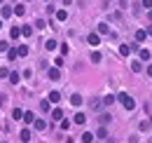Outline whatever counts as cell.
<instances>
[{
	"label": "cell",
	"mask_w": 152,
	"mask_h": 143,
	"mask_svg": "<svg viewBox=\"0 0 152 143\" xmlns=\"http://www.w3.org/2000/svg\"><path fill=\"white\" fill-rule=\"evenodd\" d=\"M31 33H33V28H31V26H23V28H21V35L31 38Z\"/></svg>",
	"instance_id": "obj_28"
},
{
	"label": "cell",
	"mask_w": 152,
	"mask_h": 143,
	"mask_svg": "<svg viewBox=\"0 0 152 143\" xmlns=\"http://www.w3.org/2000/svg\"><path fill=\"white\" fill-rule=\"evenodd\" d=\"M70 103H73V106H75V108H80V106H82V103H84V99H82L80 94H73V96H70Z\"/></svg>",
	"instance_id": "obj_4"
},
{
	"label": "cell",
	"mask_w": 152,
	"mask_h": 143,
	"mask_svg": "<svg viewBox=\"0 0 152 143\" xmlns=\"http://www.w3.org/2000/svg\"><path fill=\"white\" fill-rule=\"evenodd\" d=\"M0 28H2V21H0Z\"/></svg>",
	"instance_id": "obj_40"
},
{
	"label": "cell",
	"mask_w": 152,
	"mask_h": 143,
	"mask_svg": "<svg viewBox=\"0 0 152 143\" xmlns=\"http://www.w3.org/2000/svg\"><path fill=\"white\" fill-rule=\"evenodd\" d=\"M117 101H119L122 106L126 108V110H133V108H136V101H133V99L126 94V91H119V94H117Z\"/></svg>",
	"instance_id": "obj_1"
},
{
	"label": "cell",
	"mask_w": 152,
	"mask_h": 143,
	"mask_svg": "<svg viewBox=\"0 0 152 143\" xmlns=\"http://www.w3.org/2000/svg\"><path fill=\"white\" fill-rule=\"evenodd\" d=\"M131 71L133 73H140V71H143V63H140V61H133V63H131Z\"/></svg>",
	"instance_id": "obj_24"
},
{
	"label": "cell",
	"mask_w": 152,
	"mask_h": 143,
	"mask_svg": "<svg viewBox=\"0 0 152 143\" xmlns=\"http://www.w3.org/2000/svg\"><path fill=\"white\" fill-rule=\"evenodd\" d=\"M108 33H110L108 24H98V35H108Z\"/></svg>",
	"instance_id": "obj_12"
},
{
	"label": "cell",
	"mask_w": 152,
	"mask_h": 143,
	"mask_svg": "<svg viewBox=\"0 0 152 143\" xmlns=\"http://www.w3.org/2000/svg\"><path fill=\"white\" fill-rule=\"evenodd\" d=\"M7 77H10V85H19V73H17V71H12Z\"/></svg>",
	"instance_id": "obj_10"
},
{
	"label": "cell",
	"mask_w": 152,
	"mask_h": 143,
	"mask_svg": "<svg viewBox=\"0 0 152 143\" xmlns=\"http://www.w3.org/2000/svg\"><path fill=\"white\" fill-rule=\"evenodd\" d=\"M145 33H148V35H152V26H148V28H145Z\"/></svg>",
	"instance_id": "obj_37"
},
{
	"label": "cell",
	"mask_w": 152,
	"mask_h": 143,
	"mask_svg": "<svg viewBox=\"0 0 152 143\" xmlns=\"http://www.w3.org/2000/svg\"><path fill=\"white\" fill-rule=\"evenodd\" d=\"M113 103H115V96H113V94H108V96L103 99V106H113Z\"/></svg>",
	"instance_id": "obj_26"
},
{
	"label": "cell",
	"mask_w": 152,
	"mask_h": 143,
	"mask_svg": "<svg viewBox=\"0 0 152 143\" xmlns=\"http://www.w3.org/2000/svg\"><path fill=\"white\" fill-rule=\"evenodd\" d=\"M19 139H21V141H23V143H28V141H31V129H21Z\"/></svg>",
	"instance_id": "obj_9"
},
{
	"label": "cell",
	"mask_w": 152,
	"mask_h": 143,
	"mask_svg": "<svg viewBox=\"0 0 152 143\" xmlns=\"http://www.w3.org/2000/svg\"><path fill=\"white\" fill-rule=\"evenodd\" d=\"M91 61H94V63H98V61H101V52H94V54H91Z\"/></svg>",
	"instance_id": "obj_32"
},
{
	"label": "cell",
	"mask_w": 152,
	"mask_h": 143,
	"mask_svg": "<svg viewBox=\"0 0 152 143\" xmlns=\"http://www.w3.org/2000/svg\"><path fill=\"white\" fill-rule=\"evenodd\" d=\"M45 47H47L49 52H52V49H56V40H47V42H45Z\"/></svg>",
	"instance_id": "obj_27"
},
{
	"label": "cell",
	"mask_w": 152,
	"mask_h": 143,
	"mask_svg": "<svg viewBox=\"0 0 152 143\" xmlns=\"http://www.w3.org/2000/svg\"><path fill=\"white\" fill-rule=\"evenodd\" d=\"M47 101H49V103H58V101H61V94H58V91H49Z\"/></svg>",
	"instance_id": "obj_7"
},
{
	"label": "cell",
	"mask_w": 152,
	"mask_h": 143,
	"mask_svg": "<svg viewBox=\"0 0 152 143\" xmlns=\"http://www.w3.org/2000/svg\"><path fill=\"white\" fill-rule=\"evenodd\" d=\"M66 19H68V12H66V10H58L56 12V21H66Z\"/></svg>",
	"instance_id": "obj_19"
},
{
	"label": "cell",
	"mask_w": 152,
	"mask_h": 143,
	"mask_svg": "<svg viewBox=\"0 0 152 143\" xmlns=\"http://www.w3.org/2000/svg\"><path fill=\"white\" fill-rule=\"evenodd\" d=\"M40 108H42V110H45V113H49V110H52V106H49V101H47V99H45V101H42V103H40Z\"/></svg>",
	"instance_id": "obj_29"
},
{
	"label": "cell",
	"mask_w": 152,
	"mask_h": 143,
	"mask_svg": "<svg viewBox=\"0 0 152 143\" xmlns=\"http://www.w3.org/2000/svg\"><path fill=\"white\" fill-rule=\"evenodd\" d=\"M12 117H14V120H21V117H23V110H21V108H14V110H12Z\"/></svg>",
	"instance_id": "obj_23"
},
{
	"label": "cell",
	"mask_w": 152,
	"mask_h": 143,
	"mask_svg": "<svg viewBox=\"0 0 152 143\" xmlns=\"http://www.w3.org/2000/svg\"><path fill=\"white\" fill-rule=\"evenodd\" d=\"M150 129V122H140V131H148Z\"/></svg>",
	"instance_id": "obj_34"
},
{
	"label": "cell",
	"mask_w": 152,
	"mask_h": 143,
	"mask_svg": "<svg viewBox=\"0 0 152 143\" xmlns=\"http://www.w3.org/2000/svg\"><path fill=\"white\" fill-rule=\"evenodd\" d=\"M17 54H19V56H26V54H28V45H19V47H17Z\"/></svg>",
	"instance_id": "obj_20"
},
{
	"label": "cell",
	"mask_w": 152,
	"mask_h": 143,
	"mask_svg": "<svg viewBox=\"0 0 152 143\" xmlns=\"http://www.w3.org/2000/svg\"><path fill=\"white\" fill-rule=\"evenodd\" d=\"M148 19H150V21H152V10H150V12H148Z\"/></svg>",
	"instance_id": "obj_39"
},
{
	"label": "cell",
	"mask_w": 152,
	"mask_h": 143,
	"mask_svg": "<svg viewBox=\"0 0 152 143\" xmlns=\"http://www.w3.org/2000/svg\"><path fill=\"white\" fill-rule=\"evenodd\" d=\"M61 129L68 131V129H70V122H68V120H61Z\"/></svg>",
	"instance_id": "obj_31"
},
{
	"label": "cell",
	"mask_w": 152,
	"mask_h": 143,
	"mask_svg": "<svg viewBox=\"0 0 152 143\" xmlns=\"http://www.w3.org/2000/svg\"><path fill=\"white\" fill-rule=\"evenodd\" d=\"M84 122H87V115H84V113H77L75 115V125H84Z\"/></svg>",
	"instance_id": "obj_14"
},
{
	"label": "cell",
	"mask_w": 152,
	"mask_h": 143,
	"mask_svg": "<svg viewBox=\"0 0 152 143\" xmlns=\"http://www.w3.org/2000/svg\"><path fill=\"white\" fill-rule=\"evenodd\" d=\"M7 75H10V68H5V66H2V68H0V77H7Z\"/></svg>",
	"instance_id": "obj_33"
},
{
	"label": "cell",
	"mask_w": 152,
	"mask_h": 143,
	"mask_svg": "<svg viewBox=\"0 0 152 143\" xmlns=\"http://www.w3.org/2000/svg\"><path fill=\"white\" fill-rule=\"evenodd\" d=\"M119 54H122V56H129V54H131V47H129V45H119Z\"/></svg>",
	"instance_id": "obj_16"
},
{
	"label": "cell",
	"mask_w": 152,
	"mask_h": 143,
	"mask_svg": "<svg viewBox=\"0 0 152 143\" xmlns=\"http://www.w3.org/2000/svg\"><path fill=\"white\" fill-rule=\"evenodd\" d=\"M110 120H113V117H110V115H108V113H105V115H101V125H103V127L108 125V122H110Z\"/></svg>",
	"instance_id": "obj_30"
},
{
	"label": "cell",
	"mask_w": 152,
	"mask_h": 143,
	"mask_svg": "<svg viewBox=\"0 0 152 143\" xmlns=\"http://www.w3.org/2000/svg\"><path fill=\"white\" fill-rule=\"evenodd\" d=\"M7 49H10V45L7 42H0V52H7Z\"/></svg>",
	"instance_id": "obj_36"
},
{
	"label": "cell",
	"mask_w": 152,
	"mask_h": 143,
	"mask_svg": "<svg viewBox=\"0 0 152 143\" xmlns=\"http://www.w3.org/2000/svg\"><path fill=\"white\" fill-rule=\"evenodd\" d=\"M94 139H96V136L91 134V131H84V134H82V143H91Z\"/></svg>",
	"instance_id": "obj_11"
},
{
	"label": "cell",
	"mask_w": 152,
	"mask_h": 143,
	"mask_svg": "<svg viewBox=\"0 0 152 143\" xmlns=\"http://www.w3.org/2000/svg\"><path fill=\"white\" fill-rule=\"evenodd\" d=\"M87 42H89V45H98V42H101V35H98V33H89V35H87Z\"/></svg>",
	"instance_id": "obj_3"
},
{
	"label": "cell",
	"mask_w": 152,
	"mask_h": 143,
	"mask_svg": "<svg viewBox=\"0 0 152 143\" xmlns=\"http://www.w3.org/2000/svg\"><path fill=\"white\" fill-rule=\"evenodd\" d=\"M47 77H49V80H58V77H61L58 68H47Z\"/></svg>",
	"instance_id": "obj_5"
},
{
	"label": "cell",
	"mask_w": 152,
	"mask_h": 143,
	"mask_svg": "<svg viewBox=\"0 0 152 143\" xmlns=\"http://www.w3.org/2000/svg\"><path fill=\"white\" fill-rule=\"evenodd\" d=\"M0 5H2V0H0Z\"/></svg>",
	"instance_id": "obj_42"
},
{
	"label": "cell",
	"mask_w": 152,
	"mask_h": 143,
	"mask_svg": "<svg viewBox=\"0 0 152 143\" xmlns=\"http://www.w3.org/2000/svg\"><path fill=\"white\" fill-rule=\"evenodd\" d=\"M12 14H14V7H10V5H5V7L0 10V17L2 19H10Z\"/></svg>",
	"instance_id": "obj_2"
},
{
	"label": "cell",
	"mask_w": 152,
	"mask_h": 143,
	"mask_svg": "<svg viewBox=\"0 0 152 143\" xmlns=\"http://www.w3.org/2000/svg\"><path fill=\"white\" fill-rule=\"evenodd\" d=\"M145 38H148V33H145V31H136V42H143Z\"/></svg>",
	"instance_id": "obj_21"
},
{
	"label": "cell",
	"mask_w": 152,
	"mask_h": 143,
	"mask_svg": "<svg viewBox=\"0 0 152 143\" xmlns=\"http://www.w3.org/2000/svg\"><path fill=\"white\" fill-rule=\"evenodd\" d=\"M17 56H19V54H17V49H14V47H10V49H7V61H14Z\"/></svg>",
	"instance_id": "obj_13"
},
{
	"label": "cell",
	"mask_w": 152,
	"mask_h": 143,
	"mask_svg": "<svg viewBox=\"0 0 152 143\" xmlns=\"http://www.w3.org/2000/svg\"><path fill=\"white\" fill-rule=\"evenodd\" d=\"M21 120H23V122H26V125H33V120H35V115H33V113H31V110H26V113H23V117H21Z\"/></svg>",
	"instance_id": "obj_8"
},
{
	"label": "cell",
	"mask_w": 152,
	"mask_h": 143,
	"mask_svg": "<svg viewBox=\"0 0 152 143\" xmlns=\"http://www.w3.org/2000/svg\"><path fill=\"white\" fill-rule=\"evenodd\" d=\"M33 129H38V131H45V129H47V122H45V120H33Z\"/></svg>",
	"instance_id": "obj_6"
},
{
	"label": "cell",
	"mask_w": 152,
	"mask_h": 143,
	"mask_svg": "<svg viewBox=\"0 0 152 143\" xmlns=\"http://www.w3.org/2000/svg\"><path fill=\"white\" fill-rule=\"evenodd\" d=\"M148 75H150V77H152V63H150V66H148Z\"/></svg>",
	"instance_id": "obj_38"
},
{
	"label": "cell",
	"mask_w": 152,
	"mask_h": 143,
	"mask_svg": "<svg viewBox=\"0 0 152 143\" xmlns=\"http://www.w3.org/2000/svg\"><path fill=\"white\" fill-rule=\"evenodd\" d=\"M14 14H17V17H23V14H26V7H23V5H14Z\"/></svg>",
	"instance_id": "obj_15"
},
{
	"label": "cell",
	"mask_w": 152,
	"mask_h": 143,
	"mask_svg": "<svg viewBox=\"0 0 152 143\" xmlns=\"http://www.w3.org/2000/svg\"><path fill=\"white\" fill-rule=\"evenodd\" d=\"M143 2V7H148V10H152V0H140Z\"/></svg>",
	"instance_id": "obj_35"
},
{
	"label": "cell",
	"mask_w": 152,
	"mask_h": 143,
	"mask_svg": "<svg viewBox=\"0 0 152 143\" xmlns=\"http://www.w3.org/2000/svg\"><path fill=\"white\" fill-rule=\"evenodd\" d=\"M138 54H140V61H150V52L148 49H138Z\"/></svg>",
	"instance_id": "obj_22"
},
{
	"label": "cell",
	"mask_w": 152,
	"mask_h": 143,
	"mask_svg": "<svg viewBox=\"0 0 152 143\" xmlns=\"http://www.w3.org/2000/svg\"><path fill=\"white\" fill-rule=\"evenodd\" d=\"M19 35H21V28H17V26H14V28H10V38H12V40H17Z\"/></svg>",
	"instance_id": "obj_18"
},
{
	"label": "cell",
	"mask_w": 152,
	"mask_h": 143,
	"mask_svg": "<svg viewBox=\"0 0 152 143\" xmlns=\"http://www.w3.org/2000/svg\"><path fill=\"white\" fill-rule=\"evenodd\" d=\"M45 2H49V0H45Z\"/></svg>",
	"instance_id": "obj_41"
},
{
	"label": "cell",
	"mask_w": 152,
	"mask_h": 143,
	"mask_svg": "<svg viewBox=\"0 0 152 143\" xmlns=\"http://www.w3.org/2000/svg\"><path fill=\"white\" fill-rule=\"evenodd\" d=\"M52 117H54V120H63V110H61V108H54V110H52Z\"/></svg>",
	"instance_id": "obj_17"
},
{
	"label": "cell",
	"mask_w": 152,
	"mask_h": 143,
	"mask_svg": "<svg viewBox=\"0 0 152 143\" xmlns=\"http://www.w3.org/2000/svg\"><path fill=\"white\" fill-rule=\"evenodd\" d=\"M96 136H98V139H105V136H108V129H105V127L101 125V129L96 131Z\"/></svg>",
	"instance_id": "obj_25"
}]
</instances>
